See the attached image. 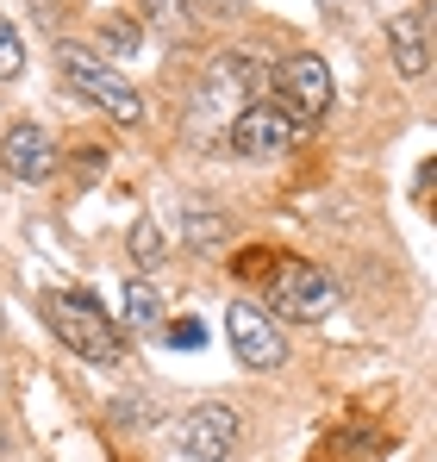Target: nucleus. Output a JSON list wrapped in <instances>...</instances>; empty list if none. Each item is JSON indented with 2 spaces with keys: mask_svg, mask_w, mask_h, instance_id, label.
<instances>
[{
  "mask_svg": "<svg viewBox=\"0 0 437 462\" xmlns=\"http://www.w3.org/2000/svg\"><path fill=\"white\" fill-rule=\"evenodd\" d=\"M57 76H63V88H70L75 100L100 106L113 125H126V132H132V125H144V94L119 76L100 51H88V44L63 38V44H57Z\"/></svg>",
  "mask_w": 437,
  "mask_h": 462,
  "instance_id": "1",
  "label": "nucleus"
},
{
  "mask_svg": "<svg viewBox=\"0 0 437 462\" xmlns=\"http://www.w3.org/2000/svg\"><path fill=\"white\" fill-rule=\"evenodd\" d=\"M38 312H44V325L63 337V350H75L81 363H100V369H107V363H119V325L94 307V294L51 288V294L38 300Z\"/></svg>",
  "mask_w": 437,
  "mask_h": 462,
  "instance_id": "2",
  "label": "nucleus"
},
{
  "mask_svg": "<svg viewBox=\"0 0 437 462\" xmlns=\"http://www.w3.org/2000/svg\"><path fill=\"white\" fill-rule=\"evenodd\" d=\"M263 288H269L275 312L293 319V325H312V319H325V312L338 307V282H331L325 269L300 263V256H275L269 275H263Z\"/></svg>",
  "mask_w": 437,
  "mask_h": 462,
  "instance_id": "3",
  "label": "nucleus"
},
{
  "mask_svg": "<svg viewBox=\"0 0 437 462\" xmlns=\"http://www.w3.org/2000/svg\"><path fill=\"white\" fill-rule=\"evenodd\" d=\"M275 106L288 113L293 125H312L331 113V69L319 51H293L288 63L275 69Z\"/></svg>",
  "mask_w": 437,
  "mask_h": 462,
  "instance_id": "4",
  "label": "nucleus"
},
{
  "mask_svg": "<svg viewBox=\"0 0 437 462\" xmlns=\"http://www.w3.org/2000/svg\"><path fill=\"white\" fill-rule=\"evenodd\" d=\"M293 138H300V125L275 100H250V106H237L225 119V144L237 156H282V151H293Z\"/></svg>",
  "mask_w": 437,
  "mask_h": 462,
  "instance_id": "5",
  "label": "nucleus"
},
{
  "mask_svg": "<svg viewBox=\"0 0 437 462\" xmlns=\"http://www.w3.org/2000/svg\"><path fill=\"white\" fill-rule=\"evenodd\" d=\"M256 88H263V63L250 51H218L200 88V119H218V113L231 119L244 100H256Z\"/></svg>",
  "mask_w": 437,
  "mask_h": 462,
  "instance_id": "6",
  "label": "nucleus"
},
{
  "mask_svg": "<svg viewBox=\"0 0 437 462\" xmlns=\"http://www.w3.org/2000/svg\"><path fill=\"white\" fill-rule=\"evenodd\" d=\"M225 337H231V350H237L244 369H282V356H288L282 325H275L263 307H250V300H231V312H225Z\"/></svg>",
  "mask_w": 437,
  "mask_h": 462,
  "instance_id": "7",
  "label": "nucleus"
},
{
  "mask_svg": "<svg viewBox=\"0 0 437 462\" xmlns=\"http://www.w3.org/2000/svg\"><path fill=\"white\" fill-rule=\"evenodd\" d=\"M57 162H63V156H57V138H51L44 125L19 119V125L0 132V169H6V175H19V181H51Z\"/></svg>",
  "mask_w": 437,
  "mask_h": 462,
  "instance_id": "8",
  "label": "nucleus"
},
{
  "mask_svg": "<svg viewBox=\"0 0 437 462\" xmlns=\"http://www.w3.org/2000/svg\"><path fill=\"white\" fill-rule=\"evenodd\" d=\"M231 444H237V412H231V406L213 400V406H194V412H188V425H181V457L225 462Z\"/></svg>",
  "mask_w": 437,
  "mask_h": 462,
  "instance_id": "9",
  "label": "nucleus"
},
{
  "mask_svg": "<svg viewBox=\"0 0 437 462\" xmlns=\"http://www.w3.org/2000/svg\"><path fill=\"white\" fill-rule=\"evenodd\" d=\"M387 44H394V69H400L406 81L432 76V6H406V13H394Z\"/></svg>",
  "mask_w": 437,
  "mask_h": 462,
  "instance_id": "10",
  "label": "nucleus"
},
{
  "mask_svg": "<svg viewBox=\"0 0 437 462\" xmlns=\"http://www.w3.org/2000/svg\"><path fill=\"white\" fill-rule=\"evenodd\" d=\"M194 19H200V13H194L188 0H144V19H138V25H156L163 38L181 44V38H194Z\"/></svg>",
  "mask_w": 437,
  "mask_h": 462,
  "instance_id": "11",
  "label": "nucleus"
},
{
  "mask_svg": "<svg viewBox=\"0 0 437 462\" xmlns=\"http://www.w3.org/2000/svg\"><path fill=\"white\" fill-rule=\"evenodd\" d=\"M126 325H138V331H150V325H163V294L150 288V282H126Z\"/></svg>",
  "mask_w": 437,
  "mask_h": 462,
  "instance_id": "12",
  "label": "nucleus"
},
{
  "mask_svg": "<svg viewBox=\"0 0 437 462\" xmlns=\"http://www.w3.org/2000/svg\"><path fill=\"white\" fill-rule=\"evenodd\" d=\"M94 32H100V44H107L113 57H138V51H144V25H138V19H119V13H107Z\"/></svg>",
  "mask_w": 437,
  "mask_h": 462,
  "instance_id": "13",
  "label": "nucleus"
},
{
  "mask_svg": "<svg viewBox=\"0 0 437 462\" xmlns=\"http://www.w3.org/2000/svg\"><path fill=\"white\" fill-rule=\"evenodd\" d=\"M19 69H25V44H19L13 19H0V81H13Z\"/></svg>",
  "mask_w": 437,
  "mask_h": 462,
  "instance_id": "14",
  "label": "nucleus"
},
{
  "mask_svg": "<svg viewBox=\"0 0 437 462\" xmlns=\"http://www.w3.org/2000/svg\"><path fill=\"white\" fill-rule=\"evenodd\" d=\"M163 337H169L175 350H200V344H207V325H200V319H169Z\"/></svg>",
  "mask_w": 437,
  "mask_h": 462,
  "instance_id": "15",
  "label": "nucleus"
},
{
  "mask_svg": "<svg viewBox=\"0 0 437 462\" xmlns=\"http://www.w3.org/2000/svg\"><path fill=\"white\" fill-rule=\"evenodd\" d=\"M132 256H138L144 269H150V263H156V256H163V237H156V226H150V219H144V226H138V231H132Z\"/></svg>",
  "mask_w": 437,
  "mask_h": 462,
  "instance_id": "16",
  "label": "nucleus"
},
{
  "mask_svg": "<svg viewBox=\"0 0 437 462\" xmlns=\"http://www.w3.org/2000/svg\"><path fill=\"white\" fill-rule=\"evenodd\" d=\"M225 237V219H194L188 213V244H218Z\"/></svg>",
  "mask_w": 437,
  "mask_h": 462,
  "instance_id": "17",
  "label": "nucleus"
},
{
  "mask_svg": "<svg viewBox=\"0 0 437 462\" xmlns=\"http://www.w3.org/2000/svg\"><path fill=\"white\" fill-rule=\"evenodd\" d=\"M188 6H194V13H237L244 0H188Z\"/></svg>",
  "mask_w": 437,
  "mask_h": 462,
  "instance_id": "18",
  "label": "nucleus"
}]
</instances>
